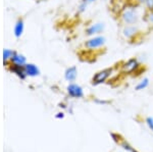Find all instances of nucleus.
Instances as JSON below:
<instances>
[{"label": "nucleus", "instance_id": "f257e3e1", "mask_svg": "<svg viewBox=\"0 0 153 152\" xmlns=\"http://www.w3.org/2000/svg\"><path fill=\"white\" fill-rule=\"evenodd\" d=\"M144 6L139 5L133 1L126 2L122 10L118 12V19L123 26L138 24L143 19L145 13Z\"/></svg>", "mask_w": 153, "mask_h": 152}, {"label": "nucleus", "instance_id": "f03ea898", "mask_svg": "<svg viewBox=\"0 0 153 152\" xmlns=\"http://www.w3.org/2000/svg\"><path fill=\"white\" fill-rule=\"evenodd\" d=\"M117 67L114 65V67H105V68H103V70H98V72H96L94 73V76L92 77L91 84L93 86H100L102 84H105V83L113 76Z\"/></svg>", "mask_w": 153, "mask_h": 152}, {"label": "nucleus", "instance_id": "7ed1b4c3", "mask_svg": "<svg viewBox=\"0 0 153 152\" xmlns=\"http://www.w3.org/2000/svg\"><path fill=\"white\" fill-rule=\"evenodd\" d=\"M106 45V38L103 35L88 37L87 40L84 41L83 46L86 50L89 51H97L104 48Z\"/></svg>", "mask_w": 153, "mask_h": 152}, {"label": "nucleus", "instance_id": "20e7f679", "mask_svg": "<svg viewBox=\"0 0 153 152\" xmlns=\"http://www.w3.org/2000/svg\"><path fill=\"white\" fill-rule=\"evenodd\" d=\"M141 67L142 65L140 60L137 57H132L120 63V70L126 75H132V73H137L141 68Z\"/></svg>", "mask_w": 153, "mask_h": 152}, {"label": "nucleus", "instance_id": "39448f33", "mask_svg": "<svg viewBox=\"0 0 153 152\" xmlns=\"http://www.w3.org/2000/svg\"><path fill=\"white\" fill-rule=\"evenodd\" d=\"M120 33L126 40L132 41L137 38L141 32L138 28V24H127V26H123Z\"/></svg>", "mask_w": 153, "mask_h": 152}, {"label": "nucleus", "instance_id": "423d86ee", "mask_svg": "<svg viewBox=\"0 0 153 152\" xmlns=\"http://www.w3.org/2000/svg\"><path fill=\"white\" fill-rule=\"evenodd\" d=\"M105 23H103V22H96V23L89 24L87 28L85 29V35L87 37L102 35V33L105 31Z\"/></svg>", "mask_w": 153, "mask_h": 152}, {"label": "nucleus", "instance_id": "0eeeda50", "mask_svg": "<svg viewBox=\"0 0 153 152\" xmlns=\"http://www.w3.org/2000/svg\"><path fill=\"white\" fill-rule=\"evenodd\" d=\"M66 92H68V96L75 98V99H81L85 95L83 88L76 83H70V85L66 87Z\"/></svg>", "mask_w": 153, "mask_h": 152}, {"label": "nucleus", "instance_id": "6e6552de", "mask_svg": "<svg viewBox=\"0 0 153 152\" xmlns=\"http://www.w3.org/2000/svg\"><path fill=\"white\" fill-rule=\"evenodd\" d=\"M78 78V67L76 65H71L68 67L65 72V79L68 83H74Z\"/></svg>", "mask_w": 153, "mask_h": 152}, {"label": "nucleus", "instance_id": "1a4fd4ad", "mask_svg": "<svg viewBox=\"0 0 153 152\" xmlns=\"http://www.w3.org/2000/svg\"><path fill=\"white\" fill-rule=\"evenodd\" d=\"M25 72L27 77H38L40 75V70L34 63H28L25 65Z\"/></svg>", "mask_w": 153, "mask_h": 152}, {"label": "nucleus", "instance_id": "9d476101", "mask_svg": "<svg viewBox=\"0 0 153 152\" xmlns=\"http://www.w3.org/2000/svg\"><path fill=\"white\" fill-rule=\"evenodd\" d=\"M10 72L16 73L21 80H25L27 78L26 72H25V65H11Z\"/></svg>", "mask_w": 153, "mask_h": 152}, {"label": "nucleus", "instance_id": "9b49d317", "mask_svg": "<svg viewBox=\"0 0 153 152\" xmlns=\"http://www.w3.org/2000/svg\"><path fill=\"white\" fill-rule=\"evenodd\" d=\"M11 63L12 65H25L27 63V58L23 54H19L18 52H14V54L11 57Z\"/></svg>", "mask_w": 153, "mask_h": 152}, {"label": "nucleus", "instance_id": "f8f14e48", "mask_svg": "<svg viewBox=\"0 0 153 152\" xmlns=\"http://www.w3.org/2000/svg\"><path fill=\"white\" fill-rule=\"evenodd\" d=\"M25 30V24L24 21L22 19H18V22L16 23V26H14V36L16 38H21V36L23 35Z\"/></svg>", "mask_w": 153, "mask_h": 152}, {"label": "nucleus", "instance_id": "ddd939ff", "mask_svg": "<svg viewBox=\"0 0 153 152\" xmlns=\"http://www.w3.org/2000/svg\"><path fill=\"white\" fill-rule=\"evenodd\" d=\"M148 86H149V79H148V78H144V79H142L137 85H136L135 90L136 91H142V90L146 89Z\"/></svg>", "mask_w": 153, "mask_h": 152}, {"label": "nucleus", "instance_id": "4468645a", "mask_svg": "<svg viewBox=\"0 0 153 152\" xmlns=\"http://www.w3.org/2000/svg\"><path fill=\"white\" fill-rule=\"evenodd\" d=\"M143 21L146 23L148 26L153 27V10H145L144 16H143Z\"/></svg>", "mask_w": 153, "mask_h": 152}, {"label": "nucleus", "instance_id": "2eb2a0df", "mask_svg": "<svg viewBox=\"0 0 153 152\" xmlns=\"http://www.w3.org/2000/svg\"><path fill=\"white\" fill-rule=\"evenodd\" d=\"M13 54H14V51H11V50H9V49H4V51H3V60H4V62H6L7 60H10Z\"/></svg>", "mask_w": 153, "mask_h": 152}, {"label": "nucleus", "instance_id": "dca6fc26", "mask_svg": "<svg viewBox=\"0 0 153 152\" xmlns=\"http://www.w3.org/2000/svg\"><path fill=\"white\" fill-rule=\"evenodd\" d=\"M88 7H89L88 4H86V3H84V2L81 1L80 4L78 5V13L82 14V13H84V12H86V10L88 9Z\"/></svg>", "mask_w": 153, "mask_h": 152}, {"label": "nucleus", "instance_id": "f3484780", "mask_svg": "<svg viewBox=\"0 0 153 152\" xmlns=\"http://www.w3.org/2000/svg\"><path fill=\"white\" fill-rule=\"evenodd\" d=\"M120 146L123 147V148L125 149V150H127V151H129V152H137L135 150V148H133L132 146L130 145L129 143H127L125 140H123V142L120 143Z\"/></svg>", "mask_w": 153, "mask_h": 152}, {"label": "nucleus", "instance_id": "a211bd4d", "mask_svg": "<svg viewBox=\"0 0 153 152\" xmlns=\"http://www.w3.org/2000/svg\"><path fill=\"white\" fill-rule=\"evenodd\" d=\"M144 9L145 10H153V0H146L144 3Z\"/></svg>", "mask_w": 153, "mask_h": 152}, {"label": "nucleus", "instance_id": "6ab92c4d", "mask_svg": "<svg viewBox=\"0 0 153 152\" xmlns=\"http://www.w3.org/2000/svg\"><path fill=\"white\" fill-rule=\"evenodd\" d=\"M145 122H146V125L148 126V128L153 132V117H150V116L146 117Z\"/></svg>", "mask_w": 153, "mask_h": 152}, {"label": "nucleus", "instance_id": "aec40b11", "mask_svg": "<svg viewBox=\"0 0 153 152\" xmlns=\"http://www.w3.org/2000/svg\"><path fill=\"white\" fill-rule=\"evenodd\" d=\"M82 2H84V3H86V4H88V5H90V4H92V3H95V2H97L98 0H81Z\"/></svg>", "mask_w": 153, "mask_h": 152}, {"label": "nucleus", "instance_id": "412c9836", "mask_svg": "<svg viewBox=\"0 0 153 152\" xmlns=\"http://www.w3.org/2000/svg\"><path fill=\"white\" fill-rule=\"evenodd\" d=\"M133 2H135V3H137V4H139V5H144V3H145V1L146 0H132Z\"/></svg>", "mask_w": 153, "mask_h": 152}, {"label": "nucleus", "instance_id": "4be33fe9", "mask_svg": "<svg viewBox=\"0 0 153 152\" xmlns=\"http://www.w3.org/2000/svg\"><path fill=\"white\" fill-rule=\"evenodd\" d=\"M95 102H96V103H100V104H106V103H108L107 101H104V100H98V99H96Z\"/></svg>", "mask_w": 153, "mask_h": 152}, {"label": "nucleus", "instance_id": "5701e85b", "mask_svg": "<svg viewBox=\"0 0 153 152\" xmlns=\"http://www.w3.org/2000/svg\"><path fill=\"white\" fill-rule=\"evenodd\" d=\"M58 116H56V117H63V113L62 112H59V113H57Z\"/></svg>", "mask_w": 153, "mask_h": 152}]
</instances>
